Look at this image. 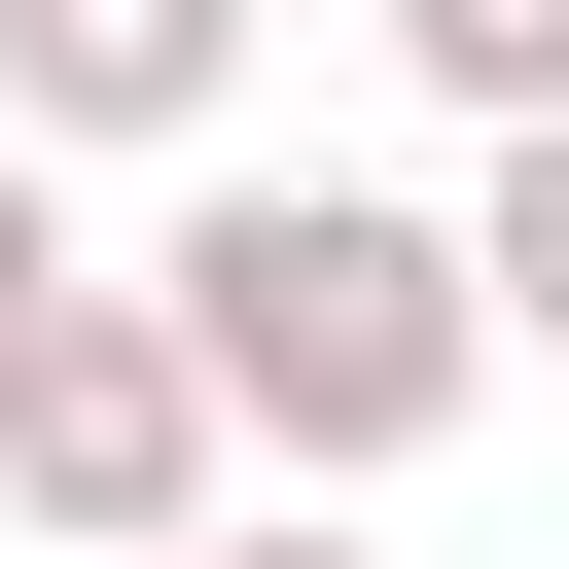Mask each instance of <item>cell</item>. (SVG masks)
<instances>
[{"label": "cell", "mask_w": 569, "mask_h": 569, "mask_svg": "<svg viewBox=\"0 0 569 569\" xmlns=\"http://www.w3.org/2000/svg\"><path fill=\"white\" fill-rule=\"evenodd\" d=\"M462 284H498V391H533V356H569V107L462 178Z\"/></svg>", "instance_id": "obj_5"}, {"label": "cell", "mask_w": 569, "mask_h": 569, "mask_svg": "<svg viewBox=\"0 0 569 569\" xmlns=\"http://www.w3.org/2000/svg\"><path fill=\"white\" fill-rule=\"evenodd\" d=\"M36 320H71V178L0 142V356H36Z\"/></svg>", "instance_id": "obj_7"}, {"label": "cell", "mask_w": 569, "mask_h": 569, "mask_svg": "<svg viewBox=\"0 0 569 569\" xmlns=\"http://www.w3.org/2000/svg\"><path fill=\"white\" fill-rule=\"evenodd\" d=\"M142 320L213 356V427H249L284 498H391V462L498 391V284H462L427 178H213V213L142 249Z\"/></svg>", "instance_id": "obj_1"}, {"label": "cell", "mask_w": 569, "mask_h": 569, "mask_svg": "<svg viewBox=\"0 0 569 569\" xmlns=\"http://www.w3.org/2000/svg\"><path fill=\"white\" fill-rule=\"evenodd\" d=\"M142 569H391L356 498H213V533H142Z\"/></svg>", "instance_id": "obj_6"}, {"label": "cell", "mask_w": 569, "mask_h": 569, "mask_svg": "<svg viewBox=\"0 0 569 569\" xmlns=\"http://www.w3.org/2000/svg\"><path fill=\"white\" fill-rule=\"evenodd\" d=\"M249 0H0V142H213Z\"/></svg>", "instance_id": "obj_3"}, {"label": "cell", "mask_w": 569, "mask_h": 569, "mask_svg": "<svg viewBox=\"0 0 569 569\" xmlns=\"http://www.w3.org/2000/svg\"><path fill=\"white\" fill-rule=\"evenodd\" d=\"M356 36H391L462 142H533V107H569V0H356Z\"/></svg>", "instance_id": "obj_4"}, {"label": "cell", "mask_w": 569, "mask_h": 569, "mask_svg": "<svg viewBox=\"0 0 569 569\" xmlns=\"http://www.w3.org/2000/svg\"><path fill=\"white\" fill-rule=\"evenodd\" d=\"M213 498H249L213 356H178L142 284H71V320L0 356V533H36V569H142V533H213Z\"/></svg>", "instance_id": "obj_2"}]
</instances>
